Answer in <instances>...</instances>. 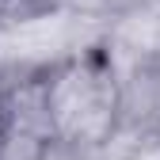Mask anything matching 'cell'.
I'll return each instance as SVG.
<instances>
[{"label":"cell","mask_w":160,"mask_h":160,"mask_svg":"<svg viewBox=\"0 0 160 160\" xmlns=\"http://www.w3.org/2000/svg\"><path fill=\"white\" fill-rule=\"evenodd\" d=\"M34 95L46 137L80 152H99L122 126L126 80L111 46H80L34 72Z\"/></svg>","instance_id":"cell-1"},{"label":"cell","mask_w":160,"mask_h":160,"mask_svg":"<svg viewBox=\"0 0 160 160\" xmlns=\"http://www.w3.org/2000/svg\"><path fill=\"white\" fill-rule=\"evenodd\" d=\"M23 160H92V152L69 149V145H61V141H53V137H46V141H38Z\"/></svg>","instance_id":"cell-2"},{"label":"cell","mask_w":160,"mask_h":160,"mask_svg":"<svg viewBox=\"0 0 160 160\" xmlns=\"http://www.w3.org/2000/svg\"><path fill=\"white\" fill-rule=\"evenodd\" d=\"M31 8H42V0H0V27L12 23V19H19Z\"/></svg>","instance_id":"cell-3"},{"label":"cell","mask_w":160,"mask_h":160,"mask_svg":"<svg viewBox=\"0 0 160 160\" xmlns=\"http://www.w3.org/2000/svg\"><path fill=\"white\" fill-rule=\"evenodd\" d=\"M149 0H99V8L103 12H118V15H130V12H137V8H145Z\"/></svg>","instance_id":"cell-4"}]
</instances>
